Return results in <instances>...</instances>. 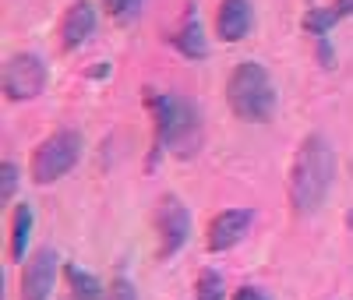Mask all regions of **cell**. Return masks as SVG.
Instances as JSON below:
<instances>
[{"label": "cell", "mask_w": 353, "mask_h": 300, "mask_svg": "<svg viewBox=\"0 0 353 300\" xmlns=\"http://www.w3.org/2000/svg\"><path fill=\"white\" fill-rule=\"evenodd\" d=\"M336 180V148L325 134H307L290 163V205L297 216H314Z\"/></svg>", "instance_id": "cell-1"}, {"label": "cell", "mask_w": 353, "mask_h": 300, "mask_svg": "<svg viewBox=\"0 0 353 300\" xmlns=\"http://www.w3.org/2000/svg\"><path fill=\"white\" fill-rule=\"evenodd\" d=\"M145 103H149L152 124H156V152H170L176 159H191L201 148V138H205L198 106L191 99L170 96V92H149Z\"/></svg>", "instance_id": "cell-2"}, {"label": "cell", "mask_w": 353, "mask_h": 300, "mask_svg": "<svg viewBox=\"0 0 353 300\" xmlns=\"http://www.w3.org/2000/svg\"><path fill=\"white\" fill-rule=\"evenodd\" d=\"M276 85L258 60H241L226 78V103L233 117L251 120V124H265L276 113Z\"/></svg>", "instance_id": "cell-3"}, {"label": "cell", "mask_w": 353, "mask_h": 300, "mask_svg": "<svg viewBox=\"0 0 353 300\" xmlns=\"http://www.w3.org/2000/svg\"><path fill=\"white\" fill-rule=\"evenodd\" d=\"M81 148H85V141H81L78 131H68V128H64V131H53L50 138H43V141L32 148V159H28V177H32L39 188L57 184V180L68 177V173L78 166Z\"/></svg>", "instance_id": "cell-4"}, {"label": "cell", "mask_w": 353, "mask_h": 300, "mask_svg": "<svg viewBox=\"0 0 353 300\" xmlns=\"http://www.w3.org/2000/svg\"><path fill=\"white\" fill-rule=\"evenodd\" d=\"M50 81V68L46 60L39 53H11L4 60V78H0V85H4V96L11 103H28L36 99L43 88Z\"/></svg>", "instance_id": "cell-5"}, {"label": "cell", "mask_w": 353, "mask_h": 300, "mask_svg": "<svg viewBox=\"0 0 353 300\" xmlns=\"http://www.w3.org/2000/svg\"><path fill=\"white\" fill-rule=\"evenodd\" d=\"M191 237V212L176 194H163L156 205V258L170 261Z\"/></svg>", "instance_id": "cell-6"}, {"label": "cell", "mask_w": 353, "mask_h": 300, "mask_svg": "<svg viewBox=\"0 0 353 300\" xmlns=\"http://www.w3.org/2000/svg\"><path fill=\"white\" fill-rule=\"evenodd\" d=\"M251 223H254L251 208H223V212H216L209 219V230H205V248H209L212 254L233 251L251 233Z\"/></svg>", "instance_id": "cell-7"}, {"label": "cell", "mask_w": 353, "mask_h": 300, "mask_svg": "<svg viewBox=\"0 0 353 300\" xmlns=\"http://www.w3.org/2000/svg\"><path fill=\"white\" fill-rule=\"evenodd\" d=\"M57 283V251L39 248L28 254L21 268V283H18V300H50Z\"/></svg>", "instance_id": "cell-8"}, {"label": "cell", "mask_w": 353, "mask_h": 300, "mask_svg": "<svg viewBox=\"0 0 353 300\" xmlns=\"http://www.w3.org/2000/svg\"><path fill=\"white\" fill-rule=\"evenodd\" d=\"M96 8L88 4V0H74V4L61 14V46L64 50H78V46H85L88 43V36L96 32Z\"/></svg>", "instance_id": "cell-9"}, {"label": "cell", "mask_w": 353, "mask_h": 300, "mask_svg": "<svg viewBox=\"0 0 353 300\" xmlns=\"http://www.w3.org/2000/svg\"><path fill=\"white\" fill-rule=\"evenodd\" d=\"M254 25L251 0H219L216 8V32L223 43H241Z\"/></svg>", "instance_id": "cell-10"}, {"label": "cell", "mask_w": 353, "mask_h": 300, "mask_svg": "<svg viewBox=\"0 0 353 300\" xmlns=\"http://www.w3.org/2000/svg\"><path fill=\"white\" fill-rule=\"evenodd\" d=\"M170 43H173V50H176V53L188 57V60H205V57H209V43H205V32H201V18H198V11H188V14H184V21L173 28Z\"/></svg>", "instance_id": "cell-11"}, {"label": "cell", "mask_w": 353, "mask_h": 300, "mask_svg": "<svg viewBox=\"0 0 353 300\" xmlns=\"http://www.w3.org/2000/svg\"><path fill=\"white\" fill-rule=\"evenodd\" d=\"M343 18H353V0H332V4H325V8H311L304 14L301 28L307 36H314V39H325Z\"/></svg>", "instance_id": "cell-12"}, {"label": "cell", "mask_w": 353, "mask_h": 300, "mask_svg": "<svg viewBox=\"0 0 353 300\" xmlns=\"http://www.w3.org/2000/svg\"><path fill=\"white\" fill-rule=\"evenodd\" d=\"M32 226H36V212H32V205L21 201L14 205V216H11V244H8V254L11 261H28V240H32Z\"/></svg>", "instance_id": "cell-13"}, {"label": "cell", "mask_w": 353, "mask_h": 300, "mask_svg": "<svg viewBox=\"0 0 353 300\" xmlns=\"http://www.w3.org/2000/svg\"><path fill=\"white\" fill-rule=\"evenodd\" d=\"M64 279L74 293V300H103L106 297V286L99 283V276H92L88 268H81L78 261H68L64 265Z\"/></svg>", "instance_id": "cell-14"}, {"label": "cell", "mask_w": 353, "mask_h": 300, "mask_svg": "<svg viewBox=\"0 0 353 300\" xmlns=\"http://www.w3.org/2000/svg\"><path fill=\"white\" fill-rule=\"evenodd\" d=\"M194 300H226V286L216 268H201L194 283Z\"/></svg>", "instance_id": "cell-15"}, {"label": "cell", "mask_w": 353, "mask_h": 300, "mask_svg": "<svg viewBox=\"0 0 353 300\" xmlns=\"http://www.w3.org/2000/svg\"><path fill=\"white\" fill-rule=\"evenodd\" d=\"M18 180H21V170H18V163L4 159V166H0V201H4V205H11V201H14Z\"/></svg>", "instance_id": "cell-16"}, {"label": "cell", "mask_w": 353, "mask_h": 300, "mask_svg": "<svg viewBox=\"0 0 353 300\" xmlns=\"http://www.w3.org/2000/svg\"><path fill=\"white\" fill-rule=\"evenodd\" d=\"M103 300H138V290H134L131 279L113 276V279L106 283V297H103Z\"/></svg>", "instance_id": "cell-17"}, {"label": "cell", "mask_w": 353, "mask_h": 300, "mask_svg": "<svg viewBox=\"0 0 353 300\" xmlns=\"http://www.w3.org/2000/svg\"><path fill=\"white\" fill-rule=\"evenodd\" d=\"M103 8L117 18H131L138 8H141V0H103Z\"/></svg>", "instance_id": "cell-18"}, {"label": "cell", "mask_w": 353, "mask_h": 300, "mask_svg": "<svg viewBox=\"0 0 353 300\" xmlns=\"http://www.w3.org/2000/svg\"><path fill=\"white\" fill-rule=\"evenodd\" d=\"M318 60H321V68H332L336 64V53H332L329 39H318Z\"/></svg>", "instance_id": "cell-19"}, {"label": "cell", "mask_w": 353, "mask_h": 300, "mask_svg": "<svg viewBox=\"0 0 353 300\" xmlns=\"http://www.w3.org/2000/svg\"><path fill=\"white\" fill-rule=\"evenodd\" d=\"M233 300H269V297H265L258 286H241L237 293H233Z\"/></svg>", "instance_id": "cell-20"}]
</instances>
